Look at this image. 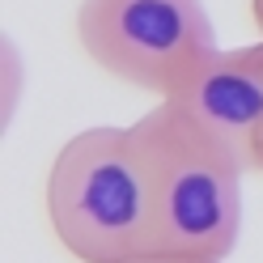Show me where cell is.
Returning <instances> with one entry per match:
<instances>
[{"label":"cell","instance_id":"277c9868","mask_svg":"<svg viewBox=\"0 0 263 263\" xmlns=\"http://www.w3.org/2000/svg\"><path fill=\"white\" fill-rule=\"evenodd\" d=\"M166 102L195 123L208 140L255 170V153L263 140V34L242 47H217L204 55Z\"/></svg>","mask_w":263,"mask_h":263},{"label":"cell","instance_id":"6da1fadb","mask_svg":"<svg viewBox=\"0 0 263 263\" xmlns=\"http://www.w3.org/2000/svg\"><path fill=\"white\" fill-rule=\"evenodd\" d=\"M51 238L77 263L153 255V178L132 123H98L55 149L43 183Z\"/></svg>","mask_w":263,"mask_h":263},{"label":"cell","instance_id":"7a4b0ae2","mask_svg":"<svg viewBox=\"0 0 263 263\" xmlns=\"http://www.w3.org/2000/svg\"><path fill=\"white\" fill-rule=\"evenodd\" d=\"M153 178V255L225 263L242 234V178L251 174L166 98L136 123Z\"/></svg>","mask_w":263,"mask_h":263},{"label":"cell","instance_id":"8992f818","mask_svg":"<svg viewBox=\"0 0 263 263\" xmlns=\"http://www.w3.org/2000/svg\"><path fill=\"white\" fill-rule=\"evenodd\" d=\"M251 17H255V26H259V34H263V0H251Z\"/></svg>","mask_w":263,"mask_h":263},{"label":"cell","instance_id":"52a82bcc","mask_svg":"<svg viewBox=\"0 0 263 263\" xmlns=\"http://www.w3.org/2000/svg\"><path fill=\"white\" fill-rule=\"evenodd\" d=\"M255 174H263V140H259V153H255Z\"/></svg>","mask_w":263,"mask_h":263},{"label":"cell","instance_id":"5b68a950","mask_svg":"<svg viewBox=\"0 0 263 263\" xmlns=\"http://www.w3.org/2000/svg\"><path fill=\"white\" fill-rule=\"evenodd\" d=\"M132 263H195V259H170V255H144V259H132Z\"/></svg>","mask_w":263,"mask_h":263},{"label":"cell","instance_id":"3957f363","mask_svg":"<svg viewBox=\"0 0 263 263\" xmlns=\"http://www.w3.org/2000/svg\"><path fill=\"white\" fill-rule=\"evenodd\" d=\"M72 30L89 64L153 98L221 47L204 0H81Z\"/></svg>","mask_w":263,"mask_h":263}]
</instances>
